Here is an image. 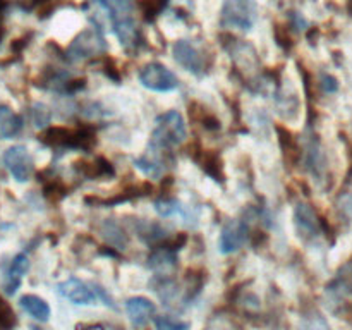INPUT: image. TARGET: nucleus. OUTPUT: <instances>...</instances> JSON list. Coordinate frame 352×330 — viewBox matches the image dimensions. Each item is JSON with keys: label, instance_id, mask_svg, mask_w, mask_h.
Returning a JSON list of instances; mask_svg holds the SVG:
<instances>
[{"label": "nucleus", "instance_id": "obj_1", "mask_svg": "<svg viewBox=\"0 0 352 330\" xmlns=\"http://www.w3.org/2000/svg\"><path fill=\"white\" fill-rule=\"evenodd\" d=\"M186 136H188V131H186L184 117L177 110H168L158 116L157 126L151 133L150 146L168 151L170 148L181 144Z\"/></svg>", "mask_w": 352, "mask_h": 330}, {"label": "nucleus", "instance_id": "obj_2", "mask_svg": "<svg viewBox=\"0 0 352 330\" xmlns=\"http://www.w3.org/2000/svg\"><path fill=\"white\" fill-rule=\"evenodd\" d=\"M258 17L256 0H226L220 10V24L229 30L250 31Z\"/></svg>", "mask_w": 352, "mask_h": 330}, {"label": "nucleus", "instance_id": "obj_3", "mask_svg": "<svg viewBox=\"0 0 352 330\" xmlns=\"http://www.w3.org/2000/svg\"><path fill=\"white\" fill-rule=\"evenodd\" d=\"M107 50H109V45H107L102 31L91 28V30L81 31L71 41L67 52H65V58L69 62H82L107 54Z\"/></svg>", "mask_w": 352, "mask_h": 330}, {"label": "nucleus", "instance_id": "obj_4", "mask_svg": "<svg viewBox=\"0 0 352 330\" xmlns=\"http://www.w3.org/2000/svg\"><path fill=\"white\" fill-rule=\"evenodd\" d=\"M41 141L52 148H89L93 144V133L88 129H65L50 127L41 134Z\"/></svg>", "mask_w": 352, "mask_h": 330}, {"label": "nucleus", "instance_id": "obj_5", "mask_svg": "<svg viewBox=\"0 0 352 330\" xmlns=\"http://www.w3.org/2000/svg\"><path fill=\"white\" fill-rule=\"evenodd\" d=\"M140 81L144 88L158 93H168L179 88L177 76L160 62H151L144 65L140 71Z\"/></svg>", "mask_w": 352, "mask_h": 330}, {"label": "nucleus", "instance_id": "obj_6", "mask_svg": "<svg viewBox=\"0 0 352 330\" xmlns=\"http://www.w3.org/2000/svg\"><path fill=\"white\" fill-rule=\"evenodd\" d=\"M3 165L17 182H28L34 172V162L24 144H14L3 153Z\"/></svg>", "mask_w": 352, "mask_h": 330}, {"label": "nucleus", "instance_id": "obj_7", "mask_svg": "<svg viewBox=\"0 0 352 330\" xmlns=\"http://www.w3.org/2000/svg\"><path fill=\"white\" fill-rule=\"evenodd\" d=\"M57 292L64 299L71 301L72 305H95L98 301V296H96L95 285L86 284L85 280H79V278H67V280L60 282L57 285Z\"/></svg>", "mask_w": 352, "mask_h": 330}, {"label": "nucleus", "instance_id": "obj_8", "mask_svg": "<svg viewBox=\"0 0 352 330\" xmlns=\"http://www.w3.org/2000/svg\"><path fill=\"white\" fill-rule=\"evenodd\" d=\"M248 236H250V227L243 220H229L222 227L220 232L219 248L223 254H230L239 251L246 244Z\"/></svg>", "mask_w": 352, "mask_h": 330}, {"label": "nucleus", "instance_id": "obj_9", "mask_svg": "<svg viewBox=\"0 0 352 330\" xmlns=\"http://www.w3.org/2000/svg\"><path fill=\"white\" fill-rule=\"evenodd\" d=\"M172 55H174L175 62L186 69V71L192 72L196 76H201L205 72V58H203L201 52L188 40L175 41L172 47Z\"/></svg>", "mask_w": 352, "mask_h": 330}, {"label": "nucleus", "instance_id": "obj_10", "mask_svg": "<svg viewBox=\"0 0 352 330\" xmlns=\"http://www.w3.org/2000/svg\"><path fill=\"white\" fill-rule=\"evenodd\" d=\"M294 223L302 239H315L322 232V222L308 203H298L294 210Z\"/></svg>", "mask_w": 352, "mask_h": 330}, {"label": "nucleus", "instance_id": "obj_11", "mask_svg": "<svg viewBox=\"0 0 352 330\" xmlns=\"http://www.w3.org/2000/svg\"><path fill=\"white\" fill-rule=\"evenodd\" d=\"M86 16L91 21L93 28L98 31H113V23H116V17H113V10L110 7V3L107 0H86L85 6Z\"/></svg>", "mask_w": 352, "mask_h": 330}, {"label": "nucleus", "instance_id": "obj_12", "mask_svg": "<svg viewBox=\"0 0 352 330\" xmlns=\"http://www.w3.org/2000/svg\"><path fill=\"white\" fill-rule=\"evenodd\" d=\"M164 153V150H158V148H153L148 144V151L144 155H141V157L134 158V165H136V168H140L146 177L160 179L162 175H164L165 167H167Z\"/></svg>", "mask_w": 352, "mask_h": 330}, {"label": "nucleus", "instance_id": "obj_13", "mask_svg": "<svg viewBox=\"0 0 352 330\" xmlns=\"http://www.w3.org/2000/svg\"><path fill=\"white\" fill-rule=\"evenodd\" d=\"M30 268V258L26 253H19L9 263L6 275H3V291L7 296H14L23 284V278Z\"/></svg>", "mask_w": 352, "mask_h": 330}, {"label": "nucleus", "instance_id": "obj_14", "mask_svg": "<svg viewBox=\"0 0 352 330\" xmlns=\"http://www.w3.org/2000/svg\"><path fill=\"white\" fill-rule=\"evenodd\" d=\"M127 315H129L131 323L134 329H141L150 322L151 316L157 313V306L151 302L150 299L143 298V296H136V298H129L126 301Z\"/></svg>", "mask_w": 352, "mask_h": 330}, {"label": "nucleus", "instance_id": "obj_15", "mask_svg": "<svg viewBox=\"0 0 352 330\" xmlns=\"http://www.w3.org/2000/svg\"><path fill=\"white\" fill-rule=\"evenodd\" d=\"M148 267L157 272L160 277H168V274L177 267V254L167 246L160 248L148 256Z\"/></svg>", "mask_w": 352, "mask_h": 330}, {"label": "nucleus", "instance_id": "obj_16", "mask_svg": "<svg viewBox=\"0 0 352 330\" xmlns=\"http://www.w3.org/2000/svg\"><path fill=\"white\" fill-rule=\"evenodd\" d=\"M23 129V119L10 107L0 103V140H10Z\"/></svg>", "mask_w": 352, "mask_h": 330}, {"label": "nucleus", "instance_id": "obj_17", "mask_svg": "<svg viewBox=\"0 0 352 330\" xmlns=\"http://www.w3.org/2000/svg\"><path fill=\"white\" fill-rule=\"evenodd\" d=\"M19 305L28 315L33 316V318L38 320V322H48V318H50V306H48V302L45 301V299H41L40 296H34V294L21 296Z\"/></svg>", "mask_w": 352, "mask_h": 330}, {"label": "nucleus", "instance_id": "obj_18", "mask_svg": "<svg viewBox=\"0 0 352 330\" xmlns=\"http://www.w3.org/2000/svg\"><path fill=\"white\" fill-rule=\"evenodd\" d=\"M102 234L103 237L116 248H124L127 244V237L124 236L119 223H116L113 220H105V223L102 226Z\"/></svg>", "mask_w": 352, "mask_h": 330}, {"label": "nucleus", "instance_id": "obj_19", "mask_svg": "<svg viewBox=\"0 0 352 330\" xmlns=\"http://www.w3.org/2000/svg\"><path fill=\"white\" fill-rule=\"evenodd\" d=\"M155 210L158 212L160 217H172V215H181L184 219H188V212H186V206L182 205L177 199H158L155 203Z\"/></svg>", "mask_w": 352, "mask_h": 330}, {"label": "nucleus", "instance_id": "obj_20", "mask_svg": "<svg viewBox=\"0 0 352 330\" xmlns=\"http://www.w3.org/2000/svg\"><path fill=\"white\" fill-rule=\"evenodd\" d=\"M52 112L45 103H34L31 107V120L36 127H47L50 124Z\"/></svg>", "mask_w": 352, "mask_h": 330}, {"label": "nucleus", "instance_id": "obj_21", "mask_svg": "<svg viewBox=\"0 0 352 330\" xmlns=\"http://www.w3.org/2000/svg\"><path fill=\"white\" fill-rule=\"evenodd\" d=\"M167 3L168 0H141L140 7L141 10H143L144 17H146L148 21H151L167 7Z\"/></svg>", "mask_w": 352, "mask_h": 330}, {"label": "nucleus", "instance_id": "obj_22", "mask_svg": "<svg viewBox=\"0 0 352 330\" xmlns=\"http://www.w3.org/2000/svg\"><path fill=\"white\" fill-rule=\"evenodd\" d=\"M113 10V17H133L134 14V0H107Z\"/></svg>", "mask_w": 352, "mask_h": 330}, {"label": "nucleus", "instance_id": "obj_23", "mask_svg": "<svg viewBox=\"0 0 352 330\" xmlns=\"http://www.w3.org/2000/svg\"><path fill=\"white\" fill-rule=\"evenodd\" d=\"M155 327L157 330H189L191 325L188 322H182V320L170 318V316H158L155 320Z\"/></svg>", "mask_w": 352, "mask_h": 330}, {"label": "nucleus", "instance_id": "obj_24", "mask_svg": "<svg viewBox=\"0 0 352 330\" xmlns=\"http://www.w3.org/2000/svg\"><path fill=\"white\" fill-rule=\"evenodd\" d=\"M16 327V315L12 308L0 298V330H12Z\"/></svg>", "mask_w": 352, "mask_h": 330}, {"label": "nucleus", "instance_id": "obj_25", "mask_svg": "<svg viewBox=\"0 0 352 330\" xmlns=\"http://www.w3.org/2000/svg\"><path fill=\"white\" fill-rule=\"evenodd\" d=\"M301 330H330V327L327 325V322L322 318V316L315 315V316H309L308 320H305Z\"/></svg>", "mask_w": 352, "mask_h": 330}, {"label": "nucleus", "instance_id": "obj_26", "mask_svg": "<svg viewBox=\"0 0 352 330\" xmlns=\"http://www.w3.org/2000/svg\"><path fill=\"white\" fill-rule=\"evenodd\" d=\"M322 86H323V89H325V91H329V93H333V91H337V89H339V82H337V79L333 78V76H330V74H323L322 76Z\"/></svg>", "mask_w": 352, "mask_h": 330}, {"label": "nucleus", "instance_id": "obj_27", "mask_svg": "<svg viewBox=\"0 0 352 330\" xmlns=\"http://www.w3.org/2000/svg\"><path fill=\"white\" fill-rule=\"evenodd\" d=\"M3 7H6V2L0 0V43L3 40V34H6V30H3Z\"/></svg>", "mask_w": 352, "mask_h": 330}, {"label": "nucleus", "instance_id": "obj_28", "mask_svg": "<svg viewBox=\"0 0 352 330\" xmlns=\"http://www.w3.org/2000/svg\"><path fill=\"white\" fill-rule=\"evenodd\" d=\"M208 330H236V329H230V327H226V325H219V327H210Z\"/></svg>", "mask_w": 352, "mask_h": 330}]
</instances>
